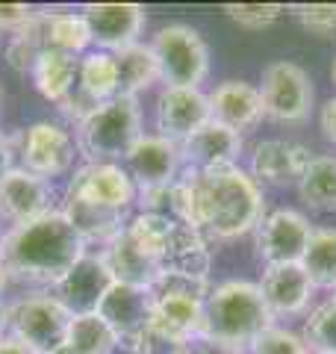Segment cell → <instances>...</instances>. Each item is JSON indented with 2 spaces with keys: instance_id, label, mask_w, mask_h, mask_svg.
<instances>
[{
  "instance_id": "5bb4252c",
  "label": "cell",
  "mask_w": 336,
  "mask_h": 354,
  "mask_svg": "<svg viewBox=\"0 0 336 354\" xmlns=\"http://www.w3.org/2000/svg\"><path fill=\"white\" fill-rule=\"evenodd\" d=\"M83 18L92 32L95 50L115 53L130 48L144 30V6L139 3H86Z\"/></svg>"
},
{
  "instance_id": "7c38bea8",
  "label": "cell",
  "mask_w": 336,
  "mask_h": 354,
  "mask_svg": "<svg viewBox=\"0 0 336 354\" xmlns=\"http://www.w3.org/2000/svg\"><path fill=\"white\" fill-rule=\"evenodd\" d=\"M133 177L136 189H156L177 180L183 169L180 145L171 139H162L156 133H142V139L130 148V153L121 162Z\"/></svg>"
},
{
  "instance_id": "836d02e7",
  "label": "cell",
  "mask_w": 336,
  "mask_h": 354,
  "mask_svg": "<svg viewBox=\"0 0 336 354\" xmlns=\"http://www.w3.org/2000/svg\"><path fill=\"white\" fill-rule=\"evenodd\" d=\"M224 12H227L230 21H236L239 27L256 32V30L272 27L274 21L286 12V9L277 6V3H227L224 6Z\"/></svg>"
},
{
  "instance_id": "83f0119b",
  "label": "cell",
  "mask_w": 336,
  "mask_h": 354,
  "mask_svg": "<svg viewBox=\"0 0 336 354\" xmlns=\"http://www.w3.org/2000/svg\"><path fill=\"white\" fill-rule=\"evenodd\" d=\"M121 346L118 334L97 313H83L71 319L68 339L59 354H115Z\"/></svg>"
},
{
  "instance_id": "c3c4849f",
  "label": "cell",
  "mask_w": 336,
  "mask_h": 354,
  "mask_svg": "<svg viewBox=\"0 0 336 354\" xmlns=\"http://www.w3.org/2000/svg\"><path fill=\"white\" fill-rule=\"evenodd\" d=\"M0 236H3V234H0Z\"/></svg>"
},
{
  "instance_id": "484cf974",
  "label": "cell",
  "mask_w": 336,
  "mask_h": 354,
  "mask_svg": "<svg viewBox=\"0 0 336 354\" xmlns=\"http://www.w3.org/2000/svg\"><path fill=\"white\" fill-rule=\"evenodd\" d=\"M44 50H62L71 57H83L92 50V32L83 12H48L41 9Z\"/></svg>"
},
{
  "instance_id": "bcb514c9",
  "label": "cell",
  "mask_w": 336,
  "mask_h": 354,
  "mask_svg": "<svg viewBox=\"0 0 336 354\" xmlns=\"http://www.w3.org/2000/svg\"><path fill=\"white\" fill-rule=\"evenodd\" d=\"M180 354H195V351H192V348H183V351H180Z\"/></svg>"
},
{
  "instance_id": "60d3db41",
  "label": "cell",
  "mask_w": 336,
  "mask_h": 354,
  "mask_svg": "<svg viewBox=\"0 0 336 354\" xmlns=\"http://www.w3.org/2000/svg\"><path fill=\"white\" fill-rule=\"evenodd\" d=\"M189 348L195 354H245L242 348H230V346H221V342H212V339H198Z\"/></svg>"
},
{
  "instance_id": "f35d334b",
  "label": "cell",
  "mask_w": 336,
  "mask_h": 354,
  "mask_svg": "<svg viewBox=\"0 0 336 354\" xmlns=\"http://www.w3.org/2000/svg\"><path fill=\"white\" fill-rule=\"evenodd\" d=\"M319 127H321V136L336 145V97H330V101L321 106V113H319Z\"/></svg>"
},
{
  "instance_id": "2e32d148",
  "label": "cell",
  "mask_w": 336,
  "mask_h": 354,
  "mask_svg": "<svg viewBox=\"0 0 336 354\" xmlns=\"http://www.w3.org/2000/svg\"><path fill=\"white\" fill-rule=\"evenodd\" d=\"M153 307V292L142 290V286H127V283H112L104 301L97 307V316L115 330L121 342H133L151 319Z\"/></svg>"
},
{
  "instance_id": "7402d4cb",
  "label": "cell",
  "mask_w": 336,
  "mask_h": 354,
  "mask_svg": "<svg viewBox=\"0 0 336 354\" xmlns=\"http://www.w3.org/2000/svg\"><path fill=\"white\" fill-rule=\"evenodd\" d=\"M162 272H174V274H186V278L195 281H207L209 278V266H212V254L209 245L200 230L177 221L171 236H168V245L162 254Z\"/></svg>"
},
{
  "instance_id": "ab89813d",
  "label": "cell",
  "mask_w": 336,
  "mask_h": 354,
  "mask_svg": "<svg viewBox=\"0 0 336 354\" xmlns=\"http://www.w3.org/2000/svg\"><path fill=\"white\" fill-rule=\"evenodd\" d=\"M15 169V148H12V139L0 130V180Z\"/></svg>"
},
{
  "instance_id": "4dcf8cb0",
  "label": "cell",
  "mask_w": 336,
  "mask_h": 354,
  "mask_svg": "<svg viewBox=\"0 0 336 354\" xmlns=\"http://www.w3.org/2000/svg\"><path fill=\"white\" fill-rule=\"evenodd\" d=\"M174 225H177V218L156 216V213H136V216L127 218L124 236L144 254V257L162 263V254H165L168 236H171ZM160 269H162V266H160Z\"/></svg>"
},
{
  "instance_id": "7a4b0ae2",
  "label": "cell",
  "mask_w": 336,
  "mask_h": 354,
  "mask_svg": "<svg viewBox=\"0 0 336 354\" xmlns=\"http://www.w3.org/2000/svg\"><path fill=\"white\" fill-rule=\"evenodd\" d=\"M86 251L88 245L59 207L9 227L0 236V263L9 281L48 292L62 283L65 274L86 257Z\"/></svg>"
},
{
  "instance_id": "9c48e42d",
  "label": "cell",
  "mask_w": 336,
  "mask_h": 354,
  "mask_svg": "<svg viewBox=\"0 0 336 354\" xmlns=\"http://www.w3.org/2000/svg\"><path fill=\"white\" fill-rule=\"evenodd\" d=\"M260 97L263 113L274 121H304L312 106V83L307 71L295 62H272L263 68L260 80Z\"/></svg>"
},
{
  "instance_id": "74e56055",
  "label": "cell",
  "mask_w": 336,
  "mask_h": 354,
  "mask_svg": "<svg viewBox=\"0 0 336 354\" xmlns=\"http://www.w3.org/2000/svg\"><path fill=\"white\" fill-rule=\"evenodd\" d=\"M36 12L39 9H32L27 3H0V32L15 36V32H21L36 18Z\"/></svg>"
},
{
  "instance_id": "277c9868",
  "label": "cell",
  "mask_w": 336,
  "mask_h": 354,
  "mask_svg": "<svg viewBox=\"0 0 336 354\" xmlns=\"http://www.w3.org/2000/svg\"><path fill=\"white\" fill-rule=\"evenodd\" d=\"M272 313L260 286L251 281H224L209 290L204 301V337L230 348H248V342L272 325Z\"/></svg>"
},
{
  "instance_id": "5b68a950",
  "label": "cell",
  "mask_w": 336,
  "mask_h": 354,
  "mask_svg": "<svg viewBox=\"0 0 336 354\" xmlns=\"http://www.w3.org/2000/svg\"><path fill=\"white\" fill-rule=\"evenodd\" d=\"M139 139L142 109L136 97L104 101L74 124V145L86 162H124Z\"/></svg>"
},
{
  "instance_id": "603a6c76",
  "label": "cell",
  "mask_w": 336,
  "mask_h": 354,
  "mask_svg": "<svg viewBox=\"0 0 336 354\" xmlns=\"http://www.w3.org/2000/svg\"><path fill=\"white\" fill-rule=\"evenodd\" d=\"M77 71H80V57L62 50H41L30 71V80L44 101L62 106L77 92Z\"/></svg>"
},
{
  "instance_id": "b9f144b4",
  "label": "cell",
  "mask_w": 336,
  "mask_h": 354,
  "mask_svg": "<svg viewBox=\"0 0 336 354\" xmlns=\"http://www.w3.org/2000/svg\"><path fill=\"white\" fill-rule=\"evenodd\" d=\"M0 354H36V351H30L24 342H18L15 337H0Z\"/></svg>"
},
{
  "instance_id": "8992f818",
  "label": "cell",
  "mask_w": 336,
  "mask_h": 354,
  "mask_svg": "<svg viewBox=\"0 0 336 354\" xmlns=\"http://www.w3.org/2000/svg\"><path fill=\"white\" fill-rule=\"evenodd\" d=\"M71 310L53 292H30L9 301V337L36 354H59L71 328Z\"/></svg>"
},
{
  "instance_id": "30bf717a",
  "label": "cell",
  "mask_w": 336,
  "mask_h": 354,
  "mask_svg": "<svg viewBox=\"0 0 336 354\" xmlns=\"http://www.w3.org/2000/svg\"><path fill=\"white\" fill-rule=\"evenodd\" d=\"M310 236L312 227L298 209H274L256 227V254L265 266L301 263Z\"/></svg>"
},
{
  "instance_id": "4fadbf2b",
  "label": "cell",
  "mask_w": 336,
  "mask_h": 354,
  "mask_svg": "<svg viewBox=\"0 0 336 354\" xmlns=\"http://www.w3.org/2000/svg\"><path fill=\"white\" fill-rule=\"evenodd\" d=\"M56 209L53 204V183L15 165L3 180H0V218L9 227L24 225L44 213Z\"/></svg>"
},
{
  "instance_id": "44dd1931",
  "label": "cell",
  "mask_w": 336,
  "mask_h": 354,
  "mask_svg": "<svg viewBox=\"0 0 336 354\" xmlns=\"http://www.w3.org/2000/svg\"><path fill=\"white\" fill-rule=\"evenodd\" d=\"M263 292V301L272 316H295L307 307L310 295L316 286L310 283L307 272L301 263H286V266H265L263 281L256 283Z\"/></svg>"
},
{
  "instance_id": "cb8c5ba5",
  "label": "cell",
  "mask_w": 336,
  "mask_h": 354,
  "mask_svg": "<svg viewBox=\"0 0 336 354\" xmlns=\"http://www.w3.org/2000/svg\"><path fill=\"white\" fill-rule=\"evenodd\" d=\"M100 257L106 260L112 278L115 283H127V286H142V290H151L160 278V263L144 257V254L133 245V242L124 236V230L109 242V245L100 251Z\"/></svg>"
},
{
  "instance_id": "e575fe53",
  "label": "cell",
  "mask_w": 336,
  "mask_h": 354,
  "mask_svg": "<svg viewBox=\"0 0 336 354\" xmlns=\"http://www.w3.org/2000/svg\"><path fill=\"white\" fill-rule=\"evenodd\" d=\"M292 15L310 36L319 39H336V6L330 3H301L292 6Z\"/></svg>"
},
{
  "instance_id": "7bdbcfd3",
  "label": "cell",
  "mask_w": 336,
  "mask_h": 354,
  "mask_svg": "<svg viewBox=\"0 0 336 354\" xmlns=\"http://www.w3.org/2000/svg\"><path fill=\"white\" fill-rule=\"evenodd\" d=\"M6 330H9V301L0 298V337H6Z\"/></svg>"
},
{
  "instance_id": "6da1fadb",
  "label": "cell",
  "mask_w": 336,
  "mask_h": 354,
  "mask_svg": "<svg viewBox=\"0 0 336 354\" xmlns=\"http://www.w3.org/2000/svg\"><path fill=\"white\" fill-rule=\"evenodd\" d=\"M263 207L260 186L239 165L209 171L180 169L171 183V216L218 239H236L260 227Z\"/></svg>"
},
{
  "instance_id": "f6af8a7d",
  "label": "cell",
  "mask_w": 336,
  "mask_h": 354,
  "mask_svg": "<svg viewBox=\"0 0 336 354\" xmlns=\"http://www.w3.org/2000/svg\"><path fill=\"white\" fill-rule=\"evenodd\" d=\"M330 80L336 83V59H333V65H330Z\"/></svg>"
},
{
  "instance_id": "52a82bcc",
  "label": "cell",
  "mask_w": 336,
  "mask_h": 354,
  "mask_svg": "<svg viewBox=\"0 0 336 354\" xmlns=\"http://www.w3.org/2000/svg\"><path fill=\"white\" fill-rule=\"evenodd\" d=\"M151 50L165 86L200 88L204 77L209 74V48L200 39V32L189 24H168L156 30Z\"/></svg>"
},
{
  "instance_id": "3957f363",
  "label": "cell",
  "mask_w": 336,
  "mask_h": 354,
  "mask_svg": "<svg viewBox=\"0 0 336 354\" xmlns=\"http://www.w3.org/2000/svg\"><path fill=\"white\" fill-rule=\"evenodd\" d=\"M136 183L121 162H83L68 174L62 213L86 245H106L127 225Z\"/></svg>"
},
{
  "instance_id": "d590c367",
  "label": "cell",
  "mask_w": 336,
  "mask_h": 354,
  "mask_svg": "<svg viewBox=\"0 0 336 354\" xmlns=\"http://www.w3.org/2000/svg\"><path fill=\"white\" fill-rule=\"evenodd\" d=\"M153 295H180V298H195V301H207L209 295V283L207 281H195L186 274H174V272H160V278L151 286Z\"/></svg>"
},
{
  "instance_id": "ba28073f",
  "label": "cell",
  "mask_w": 336,
  "mask_h": 354,
  "mask_svg": "<svg viewBox=\"0 0 336 354\" xmlns=\"http://www.w3.org/2000/svg\"><path fill=\"white\" fill-rule=\"evenodd\" d=\"M15 153L21 157V169L53 183V177H65L74 171L77 145L71 130L59 121H36L21 133Z\"/></svg>"
},
{
  "instance_id": "8d00e7d4",
  "label": "cell",
  "mask_w": 336,
  "mask_h": 354,
  "mask_svg": "<svg viewBox=\"0 0 336 354\" xmlns=\"http://www.w3.org/2000/svg\"><path fill=\"white\" fill-rule=\"evenodd\" d=\"M133 354H180L186 346H177V342H171L168 337L156 334L153 328H144L142 334L130 342Z\"/></svg>"
},
{
  "instance_id": "ac0fdd59",
  "label": "cell",
  "mask_w": 336,
  "mask_h": 354,
  "mask_svg": "<svg viewBox=\"0 0 336 354\" xmlns=\"http://www.w3.org/2000/svg\"><path fill=\"white\" fill-rule=\"evenodd\" d=\"M312 160V151L286 139H265L251 153V177L272 186H286L304 177L307 165Z\"/></svg>"
},
{
  "instance_id": "4316f807",
  "label": "cell",
  "mask_w": 336,
  "mask_h": 354,
  "mask_svg": "<svg viewBox=\"0 0 336 354\" xmlns=\"http://www.w3.org/2000/svg\"><path fill=\"white\" fill-rule=\"evenodd\" d=\"M118 62V97H136L144 88H151L160 80V68H156V57L151 44H130V48L115 50Z\"/></svg>"
},
{
  "instance_id": "ee69618b",
  "label": "cell",
  "mask_w": 336,
  "mask_h": 354,
  "mask_svg": "<svg viewBox=\"0 0 336 354\" xmlns=\"http://www.w3.org/2000/svg\"><path fill=\"white\" fill-rule=\"evenodd\" d=\"M12 283L9 281V274H6V269H3V263H0V298H3V292H6V286Z\"/></svg>"
},
{
  "instance_id": "d6a6232c",
  "label": "cell",
  "mask_w": 336,
  "mask_h": 354,
  "mask_svg": "<svg viewBox=\"0 0 336 354\" xmlns=\"http://www.w3.org/2000/svg\"><path fill=\"white\" fill-rule=\"evenodd\" d=\"M245 351L248 354H310L301 334L277 328V325H268L263 334H256Z\"/></svg>"
},
{
  "instance_id": "d6986e66",
  "label": "cell",
  "mask_w": 336,
  "mask_h": 354,
  "mask_svg": "<svg viewBox=\"0 0 336 354\" xmlns=\"http://www.w3.org/2000/svg\"><path fill=\"white\" fill-rule=\"evenodd\" d=\"M239 153H242V136L216 124V121H207V124L200 130H195L186 142H180L183 169H195V171L236 165Z\"/></svg>"
},
{
  "instance_id": "7dc6e473",
  "label": "cell",
  "mask_w": 336,
  "mask_h": 354,
  "mask_svg": "<svg viewBox=\"0 0 336 354\" xmlns=\"http://www.w3.org/2000/svg\"><path fill=\"white\" fill-rule=\"evenodd\" d=\"M333 301H336V295H333Z\"/></svg>"
},
{
  "instance_id": "1f68e13d",
  "label": "cell",
  "mask_w": 336,
  "mask_h": 354,
  "mask_svg": "<svg viewBox=\"0 0 336 354\" xmlns=\"http://www.w3.org/2000/svg\"><path fill=\"white\" fill-rule=\"evenodd\" d=\"M304 346L310 354H336V301L319 304L304 322Z\"/></svg>"
},
{
  "instance_id": "f546056e",
  "label": "cell",
  "mask_w": 336,
  "mask_h": 354,
  "mask_svg": "<svg viewBox=\"0 0 336 354\" xmlns=\"http://www.w3.org/2000/svg\"><path fill=\"white\" fill-rule=\"evenodd\" d=\"M301 269L307 272L312 286L336 290V227L312 230L307 251L301 257Z\"/></svg>"
},
{
  "instance_id": "8fae6325",
  "label": "cell",
  "mask_w": 336,
  "mask_h": 354,
  "mask_svg": "<svg viewBox=\"0 0 336 354\" xmlns=\"http://www.w3.org/2000/svg\"><path fill=\"white\" fill-rule=\"evenodd\" d=\"M209 121V101L200 88H183V86H162L153 109L156 136L186 142L195 130H200Z\"/></svg>"
},
{
  "instance_id": "ffe728a7",
  "label": "cell",
  "mask_w": 336,
  "mask_h": 354,
  "mask_svg": "<svg viewBox=\"0 0 336 354\" xmlns=\"http://www.w3.org/2000/svg\"><path fill=\"white\" fill-rule=\"evenodd\" d=\"M148 328L189 348L204 337V301L180 295H153Z\"/></svg>"
},
{
  "instance_id": "f1b7e54d",
  "label": "cell",
  "mask_w": 336,
  "mask_h": 354,
  "mask_svg": "<svg viewBox=\"0 0 336 354\" xmlns=\"http://www.w3.org/2000/svg\"><path fill=\"white\" fill-rule=\"evenodd\" d=\"M298 195L316 213H336V157H312L298 180Z\"/></svg>"
},
{
  "instance_id": "9a60e30c",
  "label": "cell",
  "mask_w": 336,
  "mask_h": 354,
  "mask_svg": "<svg viewBox=\"0 0 336 354\" xmlns=\"http://www.w3.org/2000/svg\"><path fill=\"white\" fill-rule=\"evenodd\" d=\"M112 283H115V278H112L106 260L100 257V251L97 254L86 251V257L65 274L62 283L53 290V295L71 310V316L97 313V307Z\"/></svg>"
},
{
  "instance_id": "d4e9b609",
  "label": "cell",
  "mask_w": 336,
  "mask_h": 354,
  "mask_svg": "<svg viewBox=\"0 0 336 354\" xmlns=\"http://www.w3.org/2000/svg\"><path fill=\"white\" fill-rule=\"evenodd\" d=\"M77 95H83L92 106L118 97V62H115V53H109V50H88V53H83L80 57V71H77Z\"/></svg>"
},
{
  "instance_id": "e0dca14e",
  "label": "cell",
  "mask_w": 336,
  "mask_h": 354,
  "mask_svg": "<svg viewBox=\"0 0 336 354\" xmlns=\"http://www.w3.org/2000/svg\"><path fill=\"white\" fill-rule=\"evenodd\" d=\"M207 101H209V121H216V124L239 133V136L245 130H251L256 121L265 115L260 88L245 83V80H224V83H218L207 95Z\"/></svg>"
}]
</instances>
